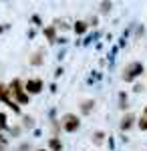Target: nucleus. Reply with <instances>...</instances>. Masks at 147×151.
Returning <instances> with one entry per match:
<instances>
[{"label": "nucleus", "mask_w": 147, "mask_h": 151, "mask_svg": "<svg viewBox=\"0 0 147 151\" xmlns=\"http://www.w3.org/2000/svg\"><path fill=\"white\" fill-rule=\"evenodd\" d=\"M61 125H63V129H65L67 133H75V131L81 127V119L77 115H73V113H67V115L61 119Z\"/></svg>", "instance_id": "nucleus-1"}, {"label": "nucleus", "mask_w": 147, "mask_h": 151, "mask_svg": "<svg viewBox=\"0 0 147 151\" xmlns=\"http://www.w3.org/2000/svg\"><path fill=\"white\" fill-rule=\"evenodd\" d=\"M141 73H143V65H141V63H131V65H129V67H127V69H125V75H123V79L125 81H135L137 77H139V75H141Z\"/></svg>", "instance_id": "nucleus-2"}, {"label": "nucleus", "mask_w": 147, "mask_h": 151, "mask_svg": "<svg viewBox=\"0 0 147 151\" xmlns=\"http://www.w3.org/2000/svg\"><path fill=\"white\" fill-rule=\"evenodd\" d=\"M26 91L32 93V95H38L43 91V81H40V79H34V81L30 79V81L26 83Z\"/></svg>", "instance_id": "nucleus-3"}, {"label": "nucleus", "mask_w": 147, "mask_h": 151, "mask_svg": "<svg viewBox=\"0 0 147 151\" xmlns=\"http://www.w3.org/2000/svg\"><path fill=\"white\" fill-rule=\"evenodd\" d=\"M133 123H135V115L133 113H129V115L123 117V121H121V131H127V129L133 127Z\"/></svg>", "instance_id": "nucleus-4"}, {"label": "nucleus", "mask_w": 147, "mask_h": 151, "mask_svg": "<svg viewBox=\"0 0 147 151\" xmlns=\"http://www.w3.org/2000/svg\"><path fill=\"white\" fill-rule=\"evenodd\" d=\"M48 149L53 151H63V143L58 137H53V139H48Z\"/></svg>", "instance_id": "nucleus-5"}, {"label": "nucleus", "mask_w": 147, "mask_h": 151, "mask_svg": "<svg viewBox=\"0 0 147 151\" xmlns=\"http://www.w3.org/2000/svg\"><path fill=\"white\" fill-rule=\"evenodd\" d=\"M45 36L50 40V42H55V40H57V28H55V26H46L45 28Z\"/></svg>", "instance_id": "nucleus-6"}, {"label": "nucleus", "mask_w": 147, "mask_h": 151, "mask_svg": "<svg viewBox=\"0 0 147 151\" xmlns=\"http://www.w3.org/2000/svg\"><path fill=\"white\" fill-rule=\"evenodd\" d=\"M75 32H77V35H85V32H87V22H85V20H77V22H75Z\"/></svg>", "instance_id": "nucleus-7"}, {"label": "nucleus", "mask_w": 147, "mask_h": 151, "mask_svg": "<svg viewBox=\"0 0 147 151\" xmlns=\"http://www.w3.org/2000/svg\"><path fill=\"white\" fill-rule=\"evenodd\" d=\"M93 101H85V103H83V113H85V115H87V113H91V109H93Z\"/></svg>", "instance_id": "nucleus-8"}, {"label": "nucleus", "mask_w": 147, "mask_h": 151, "mask_svg": "<svg viewBox=\"0 0 147 151\" xmlns=\"http://www.w3.org/2000/svg\"><path fill=\"white\" fill-rule=\"evenodd\" d=\"M139 129H143V131H147V117H143V119L139 121Z\"/></svg>", "instance_id": "nucleus-9"}, {"label": "nucleus", "mask_w": 147, "mask_h": 151, "mask_svg": "<svg viewBox=\"0 0 147 151\" xmlns=\"http://www.w3.org/2000/svg\"><path fill=\"white\" fill-rule=\"evenodd\" d=\"M0 127L2 129L6 127V115H4V113H0Z\"/></svg>", "instance_id": "nucleus-10"}, {"label": "nucleus", "mask_w": 147, "mask_h": 151, "mask_svg": "<svg viewBox=\"0 0 147 151\" xmlns=\"http://www.w3.org/2000/svg\"><path fill=\"white\" fill-rule=\"evenodd\" d=\"M103 137H105L103 131H97V133H95V141H103Z\"/></svg>", "instance_id": "nucleus-11"}, {"label": "nucleus", "mask_w": 147, "mask_h": 151, "mask_svg": "<svg viewBox=\"0 0 147 151\" xmlns=\"http://www.w3.org/2000/svg\"><path fill=\"white\" fill-rule=\"evenodd\" d=\"M147 115V107H145V111H143V117H145Z\"/></svg>", "instance_id": "nucleus-12"}, {"label": "nucleus", "mask_w": 147, "mask_h": 151, "mask_svg": "<svg viewBox=\"0 0 147 151\" xmlns=\"http://www.w3.org/2000/svg\"><path fill=\"white\" fill-rule=\"evenodd\" d=\"M40 151H46V149H40Z\"/></svg>", "instance_id": "nucleus-13"}]
</instances>
